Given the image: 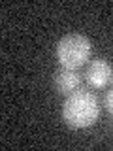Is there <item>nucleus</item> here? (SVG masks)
<instances>
[{
    "label": "nucleus",
    "instance_id": "1",
    "mask_svg": "<svg viewBox=\"0 0 113 151\" xmlns=\"http://www.w3.org/2000/svg\"><path fill=\"white\" fill-rule=\"evenodd\" d=\"M98 115H100L98 98L83 89H77L75 93L68 94L62 104V117L66 125L74 127V129H87L94 125Z\"/></svg>",
    "mask_w": 113,
    "mask_h": 151
},
{
    "label": "nucleus",
    "instance_id": "2",
    "mask_svg": "<svg viewBox=\"0 0 113 151\" xmlns=\"http://www.w3.org/2000/svg\"><path fill=\"white\" fill-rule=\"evenodd\" d=\"M92 45L83 34H66L56 44V60L64 68L77 70L89 60Z\"/></svg>",
    "mask_w": 113,
    "mask_h": 151
},
{
    "label": "nucleus",
    "instance_id": "3",
    "mask_svg": "<svg viewBox=\"0 0 113 151\" xmlns=\"http://www.w3.org/2000/svg\"><path fill=\"white\" fill-rule=\"evenodd\" d=\"M85 81L94 89H104L113 83V66L106 59H94L85 70Z\"/></svg>",
    "mask_w": 113,
    "mask_h": 151
},
{
    "label": "nucleus",
    "instance_id": "4",
    "mask_svg": "<svg viewBox=\"0 0 113 151\" xmlns=\"http://www.w3.org/2000/svg\"><path fill=\"white\" fill-rule=\"evenodd\" d=\"M53 85H55L56 93L68 96V94L75 93L81 87V74L74 68H64V66H60L53 76Z\"/></svg>",
    "mask_w": 113,
    "mask_h": 151
},
{
    "label": "nucleus",
    "instance_id": "5",
    "mask_svg": "<svg viewBox=\"0 0 113 151\" xmlns=\"http://www.w3.org/2000/svg\"><path fill=\"white\" fill-rule=\"evenodd\" d=\"M106 106H107V110L113 113V87H111V91H107V94H106Z\"/></svg>",
    "mask_w": 113,
    "mask_h": 151
}]
</instances>
